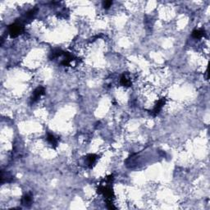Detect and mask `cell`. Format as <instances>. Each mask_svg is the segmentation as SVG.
I'll list each match as a JSON object with an SVG mask.
<instances>
[{
  "instance_id": "obj_1",
  "label": "cell",
  "mask_w": 210,
  "mask_h": 210,
  "mask_svg": "<svg viewBox=\"0 0 210 210\" xmlns=\"http://www.w3.org/2000/svg\"><path fill=\"white\" fill-rule=\"evenodd\" d=\"M24 31V26L22 22L16 21L8 26V33L12 38H16Z\"/></svg>"
},
{
  "instance_id": "obj_2",
  "label": "cell",
  "mask_w": 210,
  "mask_h": 210,
  "mask_svg": "<svg viewBox=\"0 0 210 210\" xmlns=\"http://www.w3.org/2000/svg\"><path fill=\"white\" fill-rule=\"evenodd\" d=\"M44 92H45V89L44 87L40 86V87L36 88V90H35V91L33 92V95H32L31 99V103H36V101L40 99V96H42V95H44Z\"/></svg>"
},
{
  "instance_id": "obj_3",
  "label": "cell",
  "mask_w": 210,
  "mask_h": 210,
  "mask_svg": "<svg viewBox=\"0 0 210 210\" xmlns=\"http://www.w3.org/2000/svg\"><path fill=\"white\" fill-rule=\"evenodd\" d=\"M165 102H166V99H164V98L159 99V101H158V103L155 104V106L154 107V109H153V111L151 112V114H152L153 116L158 115L159 112H160V111H161L162 107H163V105L165 104Z\"/></svg>"
},
{
  "instance_id": "obj_4",
  "label": "cell",
  "mask_w": 210,
  "mask_h": 210,
  "mask_svg": "<svg viewBox=\"0 0 210 210\" xmlns=\"http://www.w3.org/2000/svg\"><path fill=\"white\" fill-rule=\"evenodd\" d=\"M37 10H38L37 8H32V9L30 10V11H28V12L26 13V15H25V16H24V18L22 19V20H24V21H26V22L28 21L31 20L32 18L36 16V12H37Z\"/></svg>"
},
{
  "instance_id": "obj_5",
  "label": "cell",
  "mask_w": 210,
  "mask_h": 210,
  "mask_svg": "<svg viewBox=\"0 0 210 210\" xmlns=\"http://www.w3.org/2000/svg\"><path fill=\"white\" fill-rule=\"evenodd\" d=\"M97 158H98V156L95 154H91L87 155L86 160H87V164L90 168H91L92 167L94 166V164H95L96 160H97Z\"/></svg>"
},
{
  "instance_id": "obj_6",
  "label": "cell",
  "mask_w": 210,
  "mask_h": 210,
  "mask_svg": "<svg viewBox=\"0 0 210 210\" xmlns=\"http://www.w3.org/2000/svg\"><path fill=\"white\" fill-rule=\"evenodd\" d=\"M21 203L25 206H30L32 203V195L31 194H26L21 199Z\"/></svg>"
},
{
  "instance_id": "obj_7",
  "label": "cell",
  "mask_w": 210,
  "mask_h": 210,
  "mask_svg": "<svg viewBox=\"0 0 210 210\" xmlns=\"http://www.w3.org/2000/svg\"><path fill=\"white\" fill-rule=\"evenodd\" d=\"M47 140L53 146V148H54V149L57 148V146H58V140H57V138H55L54 135H52V134H48Z\"/></svg>"
},
{
  "instance_id": "obj_8",
  "label": "cell",
  "mask_w": 210,
  "mask_h": 210,
  "mask_svg": "<svg viewBox=\"0 0 210 210\" xmlns=\"http://www.w3.org/2000/svg\"><path fill=\"white\" fill-rule=\"evenodd\" d=\"M204 36H205V31L203 30H194V31L192 32V36L194 39H200Z\"/></svg>"
},
{
  "instance_id": "obj_9",
  "label": "cell",
  "mask_w": 210,
  "mask_h": 210,
  "mask_svg": "<svg viewBox=\"0 0 210 210\" xmlns=\"http://www.w3.org/2000/svg\"><path fill=\"white\" fill-rule=\"evenodd\" d=\"M120 83H121V85H123V86H126V87H129V86H131V81H130V80L127 79V76L125 75H123L122 77H121V80H120Z\"/></svg>"
},
{
  "instance_id": "obj_10",
  "label": "cell",
  "mask_w": 210,
  "mask_h": 210,
  "mask_svg": "<svg viewBox=\"0 0 210 210\" xmlns=\"http://www.w3.org/2000/svg\"><path fill=\"white\" fill-rule=\"evenodd\" d=\"M112 1H104L103 2V7L105 9H108L112 6Z\"/></svg>"
}]
</instances>
